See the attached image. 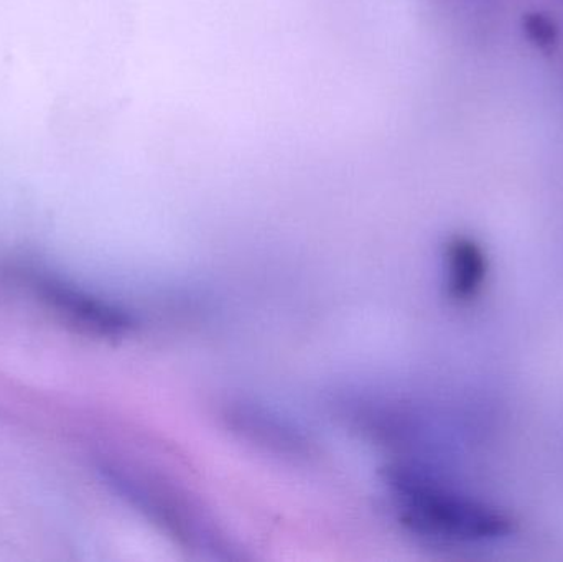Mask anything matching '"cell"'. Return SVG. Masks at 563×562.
<instances>
[{
    "mask_svg": "<svg viewBox=\"0 0 563 562\" xmlns=\"http://www.w3.org/2000/svg\"><path fill=\"white\" fill-rule=\"evenodd\" d=\"M9 274L19 286L29 289L63 326L81 335L121 340L137 329V320L129 310L69 286L35 267H15Z\"/></svg>",
    "mask_w": 563,
    "mask_h": 562,
    "instance_id": "1",
    "label": "cell"
},
{
    "mask_svg": "<svg viewBox=\"0 0 563 562\" xmlns=\"http://www.w3.org/2000/svg\"><path fill=\"white\" fill-rule=\"evenodd\" d=\"M101 472L106 482L122 498L134 505L148 520L161 525L167 533L190 544L213 537L210 524L201 517V511L174 485L155 484L154 478L137 477L111 465H106Z\"/></svg>",
    "mask_w": 563,
    "mask_h": 562,
    "instance_id": "2",
    "label": "cell"
},
{
    "mask_svg": "<svg viewBox=\"0 0 563 562\" xmlns=\"http://www.w3.org/2000/svg\"><path fill=\"white\" fill-rule=\"evenodd\" d=\"M525 30L528 38L542 52H552L558 45V23L545 13H529L525 19Z\"/></svg>",
    "mask_w": 563,
    "mask_h": 562,
    "instance_id": "3",
    "label": "cell"
}]
</instances>
